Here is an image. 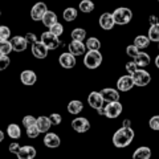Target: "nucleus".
Masks as SVG:
<instances>
[{
    "label": "nucleus",
    "mask_w": 159,
    "mask_h": 159,
    "mask_svg": "<svg viewBox=\"0 0 159 159\" xmlns=\"http://www.w3.org/2000/svg\"><path fill=\"white\" fill-rule=\"evenodd\" d=\"M68 48H69V53H72L74 57H77V56H85V53L88 52L85 44H84L82 41H74V40H72Z\"/></svg>",
    "instance_id": "15"
},
{
    "label": "nucleus",
    "mask_w": 159,
    "mask_h": 159,
    "mask_svg": "<svg viewBox=\"0 0 159 159\" xmlns=\"http://www.w3.org/2000/svg\"><path fill=\"white\" fill-rule=\"evenodd\" d=\"M70 36L74 41H82L84 43V40H86V31L84 28H74L70 33Z\"/></svg>",
    "instance_id": "31"
},
{
    "label": "nucleus",
    "mask_w": 159,
    "mask_h": 159,
    "mask_svg": "<svg viewBox=\"0 0 159 159\" xmlns=\"http://www.w3.org/2000/svg\"><path fill=\"white\" fill-rule=\"evenodd\" d=\"M88 103L90 107H93L94 110L98 111V110H101V109H103L105 101H103V98L101 94H99V92H92L88 96Z\"/></svg>",
    "instance_id": "10"
},
{
    "label": "nucleus",
    "mask_w": 159,
    "mask_h": 159,
    "mask_svg": "<svg viewBox=\"0 0 159 159\" xmlns=\"http://www.w3.org/2000/svg\"><path fill=\"white\" fill-rule=\"evenodd\" d=\"M39 135H40V130H39L37 125H33V126H31V127L27 129V137H28V138L34 139V138H37Z\"/></svg>",
    "instance_id": "34"
},
{
    "label": "nucleus",
    "mask_w": 159,
    "mask_h": 159,
    "mask_svg": "<svg viewBox=\"0 0 159 159\" xmlns=\"http://www.w3.org/2000/svg\"><path fill=\"white\" fill-rule=\"evenodd\" d=\"M77 16H78V11H77L76 8H73V7H69V8H66L65 11L62 12L64 20H65V21H68V23L74 21V20L77 19Z\"/></svg>",
    "instance_id": "29"
},
{
    "label": "nucleus",
    "mask_w": 159,
    "mask_h": 159,
    "mask_svg": "<svg viewBox=\"0 0 159 159\" xmlns=\"http://www.w3.org/2000/svg\"><path fill=\"white\" fill-rule=\"evenodd\" d=\"M158 49H159V43H158Z\"/></svg>",
    "instance_id": "49"
},
{
    "label": "nucleus",
    "mask_w": 159,
    "mask_h": 159,
    "mask_svg": "<svg viewBox=\"0 0 159 159\" xmlns=\"http://www.w3.org/2000/svg\"><path fill=\"white\" fill-rule=\"evenodd\" d=\"M72 129L76 133L84 134V133L90 130V122H89V119L85 117H77L72 121Z\"/></svg>",
    "instance_id": "6"
},
{
    "label": "nucleus",
    "mask_w": 159,
    "mask_h": 159,
    "mask_svg": "<svg viewBox=\"0 0 159 159\" xmlns=\"http://www.w3.org/2000/svg\"><path fill=\"white\" fill-rule=\"evenodd\" d=\"M11 52H13L11 40H0V54L8 56Z\"/></svg>",
    "instance_id": "32"
},
{
    "label": "nucleus",
    "mask_w": 159,
    "mask_h": 159,
    "mask_svg": "<svg viewBox=\"0 0 159 159\" xmlns=\"http://www.w3.org/2000/svg\"><path fill=\"white\" fill-rule=\"evenodd\" d=\"M0 16H2V11H0Z\"/></svg>",
    "instance_id": "48"
},
{
    "label": "nucleus",
    "mask_w": 159,
    "mask_h": 159,
    "mask_svg": "<svg viewBox=\"0 0 159 159\" xmlns=\"http://www.w3.org/2000/svg\"><path fill=\"white\" fill-rule=\"evenodd\" d=\"M43 143L48 148H57L60 145H61V138L54 133H47L45 135H44Z\"/></svg>",
    "instance_id": "16"
},
{
    "label": "nucleus",
    "mask_w": 159,
    "mask_h": 159,
    "mask_svg": "<svg viewBox=\"0 0 159 159\" xmlns=\"http://www.w3.org/2000/svg\"><path fill=\"white\" fill-rule=\"evenodd\" d=\"M48 12V7L44 2H37L31 9V19L33 21H41L44 15Z\"/></svg>",
    "instance_id": "7"
},
{
    "label": "nucleus",
    "mask_w": 159,
    "mask_h": 159,
    "mask_svg": "<svg viewBox=\"0 0 159 159\" xmlns=\"http://www.w3.org/2000/svg\"><path fill=\"white\" fill-rule=\"evenodd\" d=\"M66 109L72 116H77V114H80L84 110V103L81 101H78V99H72V101L68 103Z\"/></svg>",
    "instance_id": "23"
},
{
    "label": "nucleus",
    "mask_w": 159,
    "mask_h": 159,
    "mask_svg": "<svg viewBox=\"0 0 159 159\" xmlns=\"http://www.w3.org/2000/svg\"><path fill=\"white\" fill-rule=\"evenodd\" d=\"M102 54L99 51H88L84 56V65L88 69H97L102 64Z\"/></svg>",
    "instance_id": "3"
},
{
    "label": "nucleus",
    "mask_w": 159,
    "mask_h": 159,
    "mask_svg": "<svg viewBox=\"0 0 159 159\" xmlns=\"http://www.w3.org/2000/svg\"><path fill=\"white\" fill-rule=\"evenodd\" d=\"M40 41H41L44 45L48 48V51H54V49L58 48V45H60L58 37H56L54 34H52L49 31L41 33V40H40Z\"/></svg>",
    "instance_id": "8"
},
{
    "label": "nucleus",
    "mask_w": 159,
    "mask_h": 159,
    "mask_svg": "<svg viewBox=\"0 0 159 159\" xmlns=\"http://www.w3.org/2000/svg\"><path fill=\"white\" fill-rule=\"evenodd\" d=\"M98 23H99V27H101L103 31H111L114 25H116L113 13H110V12H103L101 16H99Z\"/></svg>",
    "instance_id": "11"
},
{
    "label": "nucleus",
    "mask_w": 159,
    "mask_h": 159,
    "mask_svg": "<svg viewBox=\"0 0 159 159\" xmlns=\"http://www.w3.org/2000/svg\"><path fill=\"white\" fill-rule=\"evenodd\" d=\"M3 141H4V131L0 130V143H2Z\"/></svg>",
    "instance_id": "47"
},
{
    "label": "nucleus",
    "mask_w": 159,
    "mask_h": 159,
    "mask_svg": "<svg viewBox=\"0 0 159 159\" xmlns=\"http://www.w3.org/2000/svg\"><path fill=\"white\" fill-rule=\"evenodd\" d=\"M0 25H2V24H0Z\"/></svg>",
    "instance_id": "50"
},
{
    "label": "nucleus",
    "mask_w": 159,
    "mask_h": 159,
    "mask_svg": "<svg viewBox=\"0 0 159 159\" xmlns=\"http://www.w3.org/2000/svg\"><path fill=\"white\" fill-rule=\"evenodd\" d=\"M133 61L137 65L138 69H143V68H146V66L150 65L151 57H150V54L146 53V52H139L138 56L135 58H133Z\"/></svg>",
    "instance_id": "20"
},
{
    "label": "nucleus",
    "mask_w": 159,
    "mask_h": 159,
    "mask_svg": "<svg viewBox=\"0 0 159 159\" xmlns=\"http://www.w3.org/2000/svg\"><path fill=\"white\" fill-rule=\"evenodd\" d=\"M99 94L102 96L103 101L105 103H110V102H117L119 101V92L117 89H113V88H103Z\"/></svg>",
    "instance_id": "13"
},
{
    "label": "nucleus",
    "mask_w": 159,
    "mask_h": 159,
    "mask_svg": "<svg viewBox=\"0 0 159 159\" xmlns=\"http://www.w3.org/2000/svg\"><path fill=\"white\" fill-rule=\"evenodd\" d=\"M94 8H96V6L92 0H81L78 4V9L82 13H90L94 11Z\"/></svg>",
    "instance_id": "27"
},
{
    "label": "nucleus",
    "mask_w": 159,
    "mask_h": 159,
    "mask_svg": "<svg viewBox=\"0 0 159 159\" xmlns=\"http://www.w3.org/2000/svg\"><path fill=\"white\" fill-rule=\"evenodd\" d=\"M49 119H51V122H52V126H58L60 123L62 122V117L60 116L58 113H52L51 116H49Z\"/></svg>",
    "instance_id": "40"
},
{
    "label": "nucleus",
    "mask_w": 159,
    "mask_h": 159,
    "mask_svg": "<svg viewBox=\"0 0 159 159\" xmlns=\"http://www.w3.org/2000/svg\"><path fill=\"white\" fill-rule=\"evenodd\" d=\"M11 37V29L7 25H0V40H9Z\"/></svg>",
    "instance_id": "35"
},
{
    "label": "nucleus",
    "mask_w": 159,
    "mask_h": 159,
    "mask_svg": "<svg viewBox=\"0 0 159 159\" xmlns=\"http://www.w3.org/2000/svg\"><path fill=\"white\" fill-rule=\"evenodd\" d=\"M11 44H12L13 52H17V53L24 52L28 47V43L24 36H13L11 39Z\"/></svg>",
    "instance_id": "19"
},
{
    "label": "nucleus",
    "mask_w": 159,
    "mask_h": 159,
    "mask_svg": "<svg viewBox=\"0 0 159 159\" xmlns=\"http://www.w3.org/2000/svg\"><path fill=\"white\" fill-rule=\"evenodd\" d=\"M113 17H114V21H116V25H126V24L131 21L133 11L127 7H119L114 9Z\"/></svg>",
    "instance_id": "2"
},
{
    "label": "nucleus",
    "mask_w": 159,
    "mask_h": 159,
    "mask_svg": "<svg viewBox=\"0 0 159 159\" xmlns=\"http://www.w3.org/2000/svg\"><path fill=\"white\" fill-rule=\"evenodd\" d=\"M86 51H99L101 48V41L97 37H88L85 43Z\"/></svg>",
    "instance_id": "30"
},
{
    "label": "nucleus",
    "mask_w": 159,
    "mask_h": 159,
    "mask_svg": "<svg viewBox=\"0 0 159 159\" xmlns=\"http://www.w3.org/2000/svg\"><path fill=\"white\" fill-rule=\"evenodd\" d=\"M49 32H51L52 34H54L56 37H60L64 33V25L61 23H56L53 27L49 28Z\"/></svg>",
    "instance_id": "33"
},
{
    "label": "nucleus",
    "mask_w": 159,
    "mask_h": 159,
    "mask_svg": "<svg viewBox=\"0 0 159 159\" xmlns=\"http://www.w3.org/2000/svg\"><path fill=\"white\" fill-rule=\"evenodd\" d=\"M24 37H25V40H27L28 44H34V43L37 41V36H36V34H34L33 32H28Z\"/></svg>",
    "instance_id": "43"
},
{
    "label": "nucleus",
    "mask_w": 159,
    "mask_h": 159,
    "mask_svg": "<svg viewBox=\"0 0 159 159\" xmlns=\"http://www.w3.org/2000/svg\"><path fill=\"white\" fill-rule=\"evenodd\" d=\"M150 40H148V37L147 36H145V34H138V36L134 39V45H135L139 51L141 49H146V48H148V45H150Z\"/></svg>",
    "instance_id": "26"
},
{
    "label": "nucleus",
    "mask_w": 159,
    "mask_h": 159,
    "mask_svg": "<svg viewBox=\"0 0 159 159\" xmlns=\"http://www.w3.org/2000/svg\"><path fill=\"white\" fill-rule=\"evenodd\" d=\"M36 121H37V118H34L33 116H25L23 118V126L25 129H28L33 125H36Z\"/></svg>",
    "instance_id": "38"
},
{
    "label": "nucleus",
    "mask_w": 159,
    "mask_h": 159,
    "mask_svg": "<svg viewBox=\"0 0 159 159\" xmlns=\"http://www.w3.org/2000/svg\"><path fill=\"white\" fill-rule=\"evenodd\" d=\"M36 154H37V151H36V148H34L33 146L25 145V146L20 147V150L16 154V157H17V159H34Z\"/></svg>",
    "instance_id": "18"
},
{
    "label": "nucleus",
    "mask_w": 159,
    "mask_h": 159,
    "mask_svg": "<svg viewBox=\"0 0 159 159\" xmlns=\"http://www.w3.org/2000/svg\"><path fill=\"white\" fill-rule=\"evenodd\" d=\"M36 125L39 127V130L40 133H48L49 131V129L52 127V122H51V119H49V117H45V116H40L37 118V121H36Z\"/></svg>",
    "instance_id": "21"
},
{
    "label": "nucleus",
    "mask_w": 159,
    "mask_h": 159,
    "mask_svg": "<svg viewBox=\"0 0 159 159\" xmlns=\"http://www.w3.org/2000/svg\"><path fill=\"white\" fill-rule=\"evenodd\" d=\"M154 62H155V66L159 69V54H158V56L155 57V60H154Z\"/></svg>",
    "instance_id": "46"
},
{
    "label": "nucleus",
    "mask_w": 159,
    "mask_h": 159,
    "mask_svg": "<svg viewBox=\"0 0 159 159\" xmlns=\"http://www.w3.org/2000/svg\"><path fill=\"white\" fill-rule=\"evenodd\" d=\"M122 127H131V122H130V119H125L123 121V125H122Z\"/></svg>",
    "instance_id": "45"
},
{
    "label": "nucleus",
    "mask_w": 159,
    "mask_h": 159,
    "mask_svg": "<svg viewBox=\"0 0 159 159\" xmlns=\"http://www.w3.org/2000/svg\"><path fill=\"white\" fill-rule=\"evenodd\" d=\"M20 81L25 86H32L37 81V74L33 70H31V69H25V70L20 73Z\"/></svg>",
    "instance_id": "14"
},
{
    "label": "nucleus",
    "mask_w": 159,
    "mask_h": 159,
    "mask_svg": "<svg viewBox=\"0 0 159 159\" xmlns=\"http://www.w3.org/2000/svg\"><path fill=\"white\" fill-rule=\"evenodd\" d=\"M125 68H126V70H127V73L130 74V76H131L134 72H137V70H138V68H137L135 64H134V61H129V62H126V66H125Z\"/></svg>",
    "instance_id": "41"
},
{
    "label": "nucleus",
    "mask_w": 159,
    "mask_h": 159,
    "mask_svg": "<svg viewBox=\"0 0 159 159\" xmlns=\"http://www.w3.org/2000/svg\"><path fill=\"white\" fill-rule=\"evenodd\" d=\"M151 158V148L147 146L138 147L133 152V159H150Z\"/></svg>",
    "instance_id": "22"
},
{
    "label": "nucleus",
    "mask_w": 159,
    "mask_h": 159,
    "mask_svg": "<svg viewBox=\"0 0 159 159\" xmlns=\"http://www.w3.org/2000/svg\"><path fill=\"white\" fill-rule=\"evenodd\" d=\"M32 54H33V57H36L39 60H44V58H47L48 56V48L44 45V44L41 41H36L34 44H32Z\"/></svg>",
    "instance_id": "17"
},
{
    "label": "nucleus",
    "mask_w": 159,
    "mask_h": 159,
    "mask_svg": "<svg viewBox=\"0 0 159 159\" xmlns=\"http://www.w3.org/2000/svg\"><path fill=\"white\" fill-rule=\"evenodd\" d=\"M148 127H150L151 130L159 131V116H152L148 119Z\"/></svg>",
    "instance_id": "39"
},
{
    "label": "nucleus",
    "mask_w": 159,
    "mask_h": 159,
    "mask_svg": "<svg viewBox=\"0 0 159 159\" xmlns=\"http://www.w3.org/2000/svg\"><path fill=\"white\" fill-rule=\"evenodd\" d=\"M139 49L134 45V44H131V45H127V48H126V54L129 57H131V58H135L138 54H139Z\"/></svg>",
    "instance_id": "37"
},
{
    "label": "nucleus",
    "mask_w": 159,
    "mask_h": 159,
    "mask_svg": "<svg viewBox=\"0 0 159 159\" xmlns=\"http://www.w3.org/2000/svg\"><path fill=\"white\" fill-rule=\"evenodd\" d=\"M133 77V81H134V85L139 86V88H143V86H147L151 81V76L150 73L145 69H138L137 72H134L131 74Z\"/></svg>",
    "instance_id": "4"
},
{
    "label": "nucleus",
    "mask_w": 159,
    "mask_h": 159,
    "mask_svg": "<svg viewBox=\"0 0 159 159\" xmlns=\"http://www.w3.org/2000/svg\"><path fill=\"white\" fill-rule=\"evenodd\" d=\"M7 134L9 138L16 141V139H20V137H21V129L16 123H9L7 126Z\"/></svg>",
    "instance_id": "25"
},
{
    "label": "nucleus",
    "mask_w": 159,
    "mask_h": 159,
    "mask_svg": "<svg viewBox=\"0 0 159 159\" xmlns=\"http://www.w3.org/2000/svg\"><path fill=\"white\" fill-rule=\"evenodd\" d=\"M147 37H148V40H150L151 43H159V23L154 24V25H150Z\"/></svg>",
    "instance_id": "28"
},
{
    "label": "nucleus",
    "mask_w": 159,
    "mask_h": 159,
    "mask_svg": "<svg viewBox=\"0 0 159 159\" xmlns=\"http://www.w3.org/2000/svg\"><path fill=\"white\" fill-rule=\"evenodd\" d=\"M58 62H60V65H61L62 68H65V69H72V68L76 66L77 60H76V57H74L72 53L64 52V53L60 54Z\"/></svg>",
    "instance_id": "12"
},
{
    "label": "nucleus",
    "mask_w": 159,
    "mask_h": 159,
    "mask_svg": "<svg viewBox=\"0 0 159 159\" xmlns=\"http://www.w3.org/2000/svg\"><path fill=\"white\" fill-rule=\"evenodd\" d=\"M135 86L134 85V81H133V77L130 74H126V76H121L118 78L117 81V90L118 92H123L126 93L129 90H131V89Z\"/></svg>",
    "instance_id": "9"
},
{
    "label": "nucleus",
    "mask_w": 159,
    "mask_h": 159,
    "mask_svg": "<svg viewBox=\"0 0 159 159\" xmlns=\"http://www.w3.org/2000/svg\"><path fill=\"white\" fill-rule=\"evenodd\" d=\"M148 21H150V25H154V24H158V17L155 16V15H151L150 19H148Z\"/></svg>",
    "instance_id": "44"
},
{
    "label": "nucleus",
    "mask_w": 159,
    "mask_h": 159,
    "mask_svg": "<svg viewBox=\"0 0 159 159\" xmlns=\"http://www.w3.org/2000/svg\"><path fill=\"white\" fill-rule=\"evenodd\" d=\"M123 110L122 103L117 101V102H110L106 103V106H103V111H105V117L110 118V119H116L121 116V113Z\"/></svg>",
    "instance_id": "5"
},
{
    "label": "nucleus",
    "mask_w": 159,
    "mask_h": 159,
    "mask_svg": "<svg viewBox=\"0 0 159 159\" xmlns=\"http://www.w3.org/2000/svg\"><path fill=\"white\" fill-rule=\"evenodd\" d=\"M158 2H159V0H158Z\"/></svg>",
    "instance_id": "51"
},
{
    "label": "nucleus",
    "mask_w": 159,
    "mask_h": 159,
    "mask_svg": "<svg viewBox=\"0 0 159 159\" xmlns=\"http://www.w3.org/2000/svg\"><path fill=\"white\" fill-rule=\"evenodd\" d=\"M41 21H43V24H44V27H47V28L53 27L56 23H58V21H57V15H56V12L49 11V9H48V12L44 15V17H43Z\"/></svg>",
    "instance_id": "24"
},
{
    "label": "nucleus",
    "mask_w": 159,
    "mask_h": 159,
    "mask_svg": "<svg viewBox=\"0 0 159 159\" xmlns=\"http://www.w3.org/2000/svg\"><path fill=\"white\" fill-rule=\"evenodd\" d=\"M135 133L131 127H119L113 134V145L117 148H125L131 145Z\"/></svg>",
    "instance_id": "1"
},
{
    "label": "nucleus",
    "mask_w": 159,
    "mask_h": 159,
    "mask_svg": "<svg viewBox=\"0 0 159 159\" xmlns=\"http://www.w3.org/2000/svg\"><path fill=\"white\" fill-rule=\"evenodd\" d=\"M11 65V58L8 56H3V54H0V72L6 70V69Z\"/></svg>",
    "instance_id": "36"
},
{
    "label": "nucleus",
    "mask_w": 159,
    "mask_h": 159,
    "mask_svg": "<svg viewBox=\"0 0 159 159\" xmlns=\"http://www.w3.org/2000/svg\"><path fill=\"white\" fill-rule=\"evenodd\" d=\"M20 146L17 142H12V143H9V147H8V150H9V152L11 154H15V155H16V154L19 152V150H20Z\"/></svg>",
    "instance_id": "42"
}]
</instances>
